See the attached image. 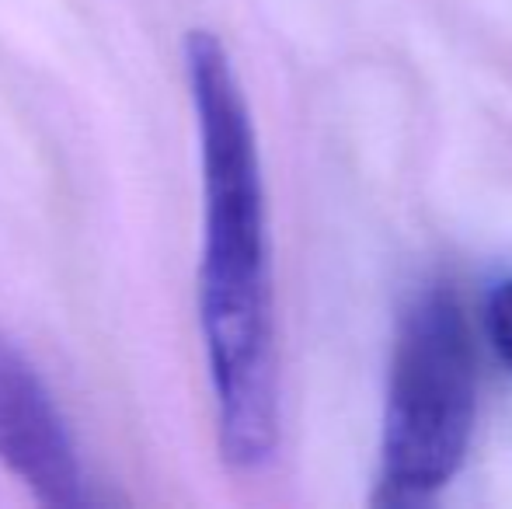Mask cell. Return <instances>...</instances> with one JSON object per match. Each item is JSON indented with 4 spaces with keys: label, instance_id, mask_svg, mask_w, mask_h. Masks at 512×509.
<instances>
[{
    "label": "cell",
    "instance_id": "4",
    "mask_svg": "<svg viewBox=\"0 0 512 509\" xmlns=\"http://www.w3.org/2000/svg\"><path fill=\"white\" fill-rule=\"evenodd\" d=\"M485 328H488V339H492V349L499 353V360L512 370V276L495 283V290L488 293Z\"/></svg>",
    "mask_w": 512,
    "mask_h": 509
},
{
    "label": "cell",
    "instance_id": "1",
    "mask_svg": "<svg viewBox=\"0 0 512 509\" xmlns=\"http://www.w3.org/2000/svg\"><path fill=\"white\" fill-rule=\"evenodd\" d=\"M185 88L203 168L199 328L213 391L216 447L230 471L255 475L283 436L269 192L248 95L230 49L209 28L182 42Z\"/></svg>",
    "mask_w": 512,
    "mask_h": 509
},
{
    "label": "cell",
    "instance_id": "2",
    "mask_svg": "<svg viewBox=\"0 0 512 509\" xmlns=\"http://www.w3.org/2000/svg\"><path fill=\"white\" fill-rule=\"evenodd\" d=\"M478 422V356L453 286H425L394 339L380 433V503H425L457 478Z\"/></svg>",
    "mask_w": 512,
    "mask_h": 509
},
{
    "label": "cell",
    "instance_id": "3",
    "mask_svg": "<svg viewBox=\"0 0 512 509\" xmlns=\"http://www.w3.org/2000/svg\"><path fill=\"white\" fill-rule=\"evenodd\" d=\"M0 468L49 509L95 506L91 475L46 377L0 325Z\"/></svg>",
    "mask_w": 512,
    "mask_h": 509
}]
</instances>
